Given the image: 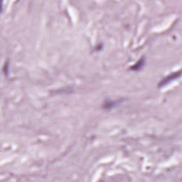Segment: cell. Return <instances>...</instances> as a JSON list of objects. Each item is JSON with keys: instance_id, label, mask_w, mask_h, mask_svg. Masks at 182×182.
Returning <instances> with one entry per match:
<instances>
[{"instance_id": "1", "label": "cell", "mask_w": 182, "mask_h": 182, "mask_svg": "<svg viewBox=\"0 0 182 182\" xmlns=\"http://www.w3.org/2000/svg\"><path fill=\"white\" fill-rule=\"evenodd\" d=\"M180 75H181V71L175 72V73L167 75L166 78H164L163 80H162V81L159 83V87H163L164 85L169 84L170 82L173 81L175 79L178 78Z\"/></svg>"}, {"instance_id": "2", "label": "cell", "mask_w": 182, "mask_h": 182, "mask_svg": "<svg viewBox=\"0 0 182 182\" xmlns=\"http://www.w3.org/2000/svg\"><path fill=\"white\" fill-rule=\"evenodd\" d=\"M144 63H145V61H144V58H142L141 59H139L135 65L133 66L132 67H131V70H139L142 68L143 66L144 65Z\"/></svg>"}, {"instance_id": "3", "label": "cell", "mask_w": 182, "mask_h": 182, "mask_svg": "<svg viewBox=\"0 0 182 182\" xmlns=\"http://www.w3.org/2000/svg\"><path fill=\"white\" fill-rule=\"evenodd\" d=\"M121 101L119 100L117 101H112V100H108L107 102L105 103L104 104V107L105 109H111V108H113V107H116L117 105H119Z\"/></svg>"}]
</instances>
